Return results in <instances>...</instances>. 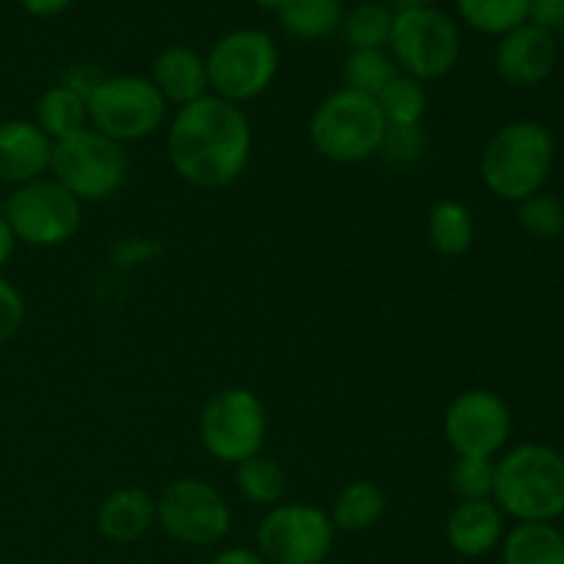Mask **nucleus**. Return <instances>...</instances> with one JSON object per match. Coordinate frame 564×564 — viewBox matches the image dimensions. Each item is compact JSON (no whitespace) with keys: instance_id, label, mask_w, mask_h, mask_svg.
I'll use <instances>...</instances> for the list:
<instances>
[{"instance_id":"33","label":"nucleus","mask_w":564,"mask_h":564,"mask_svg":"<svg viewBox=\"0 0 564 564\" xmlns=\"http://www.w3.org/2000/svg\"><path fill=\"white\" fill-rule=\"evenodd\" d=\"M160 253V242L152 240V237H121L119 242L110 251V259H113L116 268L121 270H132V268H143V264L154 262Z\"/></svg>"},{"instance_id":"26","label":"nucleus","mask_w":564,"mask_h":564,"mask_svg":"<svg viewBox=\"0 0 564 564\" xmlns=\"http://www.w3.org/2000/svg\"><path fill=\"white\" fill-rule=\"evenodd\" d=\"M380 113H383L386 127H413L424 124V116H427V86L416 77L397 75L383 91L375 97Z\"/></svg>"},{"instance_id":"10","label":"nucleus","mask_w":564,"mask_h":564,"mask_svg":"<svg viewBox=\"0 0 564 564\" xmlns=\"http://www.w3.org/2000/svg\"><path fill=\"white\" fill-rule=\"evenodd\" d=\"M6 224L17 242L31 248H58L75 240L83 226V204L53 176L14 187L3 204Z\"/></svg>"},{"instance_id":"13","label":"nucleus","mask_w":564,"mask_h":564,"mask_svg":"<svg viewBox=\"0 0 564 564\" xmlns=\"http://www.w3.org/2000/svg\"><path fill=\"white\" fill-rule=\"evenodd\" d=\"M512 435V411L490 389H466L446 405L444 438L455 457H499Z\"/></svg>"},{"instance_id":"2","label":"nucleus","mask_w":564,"mask_h":564,"mask_svg":"<svg viewBox=\"0 0 564 564\" xmlns=\"http://www.w3.org/2000/svg\"><path fill=\"white\" fill-rule=\"evenodd\" d=\"M494 505L516 523H556L564 516V455L549 444H518L496 457Z\"/></svg>"},{"instance_id":"9","label":"nucleus","mask_w":564,"mask_h":564,"mask_svg":"<svg viewBox=\"0 0 564 564\" xmlns=\"http://www.w3.org/2000/svg\"><path fill=\"white\" fill-rule=\"evenodd\" d=\"M198 438L207 455L224 466L262 455L268 441V408L253 389L226 386L204 402Z\"/></svg>"},{"instance_id":"16","label":"nucleus","mask_w":564,"mask_h":564,"mask_svg":"<svg viewBox=\"0 0 564 564\" xmlns=\"http://www.w3.org/2000/svg\"><path fill=\"white\" fill-rule=\"evenodd\" d=\"M446 543L455 554L466 560L494 554L507 534V518L494 499L482 501H457L446 516Z\"/></svg>"},{"instance_id":"27","label":"nucleus","mask_w":564,"mask_h":564,"mask_svg":"<svg viewBox=\"0 0 564 564\" xmlns=\"http://www.w3.org/2000/svg\"><path fill=\"white\" fill-rule=\"evenodd\" d=\"M455 6L460 20L485 36H505L529 22V0H455Z\"/></svg>"},{"instance_id":"11","label":"nucleus","mask_w":564,"mask_h":564,"mask_svg":"<svg viewBox=\"0 0 564 564\" xmlns=\"http://www.w3.org/2000/svg\"><path fill=\"white\" fill-rule=\"evenodd\" d=\"M336 543L328 512L308 501L270 507L257 529L259 554L268 564H325Z\"/></svg>"},{"instance_id":"20","label":"nucleus","mask_w":564,"mask_h":564,"mask_svg":"<svg viewBox=\"0 0 564 564\" xmlns=\"http://www.w3.org/2000/svg\"><path fill=\"white\" fill-rule=\"evenodd\" d=\"M499 549L501 564H564V532L556 523H516Z\"/></svg>"},{"instance_id":"28","label":"nucleus","mask_w":564,"mask_h":564,"mask_svg":"<svg viewBox=\"0 0 564 564\" xmlns=\"http://www.w3.org/2000/svg\"><path fill=\"white\" fill-rule=\"evenodd\" d=\"M400 75L389 50H350L341 64L345 88H352L367 97H378L394 77Z\"/></svg>"},{"instance_id":"36","label":"nucleus","mask_w":564,"mask_h":564,"mask_svg":"<svg viewBox=\"0 0 564 564\" xmlns=\"http://www.w3.org/2000/svg\"><path fill=\"white\" fill-rule=\"evenodd\" d=\"M209 564H268L257 549H246V545H231V549H220L218 554L209 560Z\"/></svg>"},{"instance_id":"40","label":"nucleus","mask_w":564,"mask_h":564,"mask_svg":"<svg viewBox=\"0 0 564 564\" xmlns=\"http://www.w3.org/2000/svg\"><path fill=\"white\" fill-rule=\"evenodd\" d=\"M402 9H413V6H435L438 0H400Z\"/></svg>"},{"instance_id":"3","label":"nucleus","mask_w":564,"mask_h":564,"mask_svg":"<svg viewBox=\"0 0 564 564\" xmlns=\"http://www.w3.org/2000/svg\"><path fill=\"white\" fill-rule=\"evenodd\" d=\"M556 163V141L540 121L516 119L501 124L479 152V180L496 198L521 204L545 191Z\"/></svg>"},{"instance_id":"39","label":"nucleus","mask_w":564,"mask_h":564,"mask_svg":"<svg viewBox=\"0 0 564 564\" xmlns=\"http://www.w3.org/2000/svg\"><path fill=\"white\" fill-rule=\"evenodd\" d=\"M253 3L262 6V9H268V11H275V14H279V11L286 6V0H253Z\"/></svg>"},{"instance_id":"22","label":"nucleus","mask_w":564,"mask_h":564,"mask_svg":"<svg viewBox=\"0 0 564 564\" xmlns=\"http://www.w3.org/2000/svg\"><path fill=\"white\" fill-rule=\"evenodd\" d=\"M345 11L341 0H286L279 11V25L297 42H323L339 33Z\"/></svg>"},{"instance_id":"31","label":"nucleus","mask_w":564,"mask_h":564,"mask_svg":"<svg viewBox=\"0 0 564 564\" xmlns=\"http://www.w3.org/2000/svg\"><path fill=\"white\" fill-rule=\"evenodd\" d=\"M430 149V135L424 124L413 127H386L383 143H380V158L394 169H413L424 160Z\"/></svg>"},{"instance_id":"8","label":"nucleus","mask_w":564,"mask_h":564,"mask_svg":"<svg viewBox=\"0 0 564 564\" xmlns=\"http://www.w3.org/2000/svg\"><path fill=\"white\" fill-rule=\"evenodd\" d=\"M86 105L88 127L121 147L154 135L169 119V102L143 75H105Z\"/></svg>"},{"instance_id":"25","label":"nucleus","mask_w":564,"mask_h":564,"mask_svg":"<svg viewBox=\"0 0 564 564\" xmlns=\"http://www.w3.org/2000/svg\"><path fill=\"white\" fill-rule=\"evenodd\" d=\"M235 482L242 499L248 505H257L270 510V507L281 505L286 494V474L273 457L253 455L248 460L235 466Z\"/></svg>"},{"instance_id":"14","label":"nucleus","mask_w":564,"mask_h":564,"mask_svg":"<svg viewBox=\"0 0 564 564\" xmlns=\"http://www.w3.org/2000/svg\"><path fill=\"white\" fill-rule=\"evenodd\" d=\"M556 61H560L556 36L532 22H523L499 36L494 53L496 75L510 88H538L554 75Z\"/></svg>"},{"instance_id":"38","label":"nucleus","mask_w":564,"mask_h":564,"mask_svg":"<svg viewBox=\"0 0 564 564\" xmlns=\"http://www.w3.org/2000/svg\"><path fill=\"white\" fill-rule=\"evenodd\" d=\"M14 248H17V237L11 231V226L6 224L3 213H0V270L9 264V259L14 257Z\"/></svg>"},{"instance_id":"30","label":"nucleus","mask_w":564,"mask_h":564,"mask_svg":"<svg viewBox=\"0 0 564 564\" xmlns=\"http://www.w3.org/2000/svg\"><path fill=\"white\" fill-rule=\"evenodd\" d=\"M496 457H455L449 468V490L457 501L494 499Z\"/></svg>"},{"instance_id":"4","label":"nucleus","mask_w":564,"mask_h":564,"mask_svg":"<svg viewBox=\"0 0 564 564\" xmlns=\"http://www.w3.org/2000/svg\"><path fill=\"white\" fill-rule=\"evenodd\" d=\"M386 119L375 97L352 88H336L308 119V143L319 158L339 165L364 163L380 152Z\"/></svg>"},{"instance_id":"29","label":"nucleus","mask_w":564,"mask_h":564,"mask_svg":"<svg viewBox=\"0 0 564 564\" xmlns=\"http://www.w3.org/2000/svg\"><path fill=\"white\" fill-rule=\"evenodd\" d=\"M518 207V226L527 231L532 240L551 242L564 235V202L549 191H540L534 196L523 198Z\"/></svg>"},{"instance_id":"12","label":"nucleus","mask_w":564,"mask_h":564,"mask_svg":"<svg viewBox=\"0 0 564 564\" xmlns=\"http://www.w3.org/2000/svg\"><path fill=\"white\" fill-rule=\"evenodd\" d=\"M158 527L176 543L213 549L229 538L231 507L215 485L182 477L158 496Z\"/></svg>"},{"instance_id":"24","label":"nucleus","mask_w":564,"mask_h":564,"mask_svg":"<svg viewBox=\"0 0 564 564\" xmlns=\"http://www.w3.org/2000/svg\"><path fill=\"white\" fill-rule=\"evenodd\" d=\"M394 14L397 11L380 0H364L345 11L339 33L350 50H389Z\"/></svg>"},{"instance_id":"1","label":"nucleus","mask_w":564,"mask_h":564,"mask_svg":"<svg viewBox=\"0 0 564 564\" xmlns=\"http://www.w3.org/2000/svg\"><path fill=\"white\" fill-rule=\"evenodd\" d=\"M174 174L198 191L229 187L251 163L253 127L246 110L207 94L176 108L165 135Z\"/></svg>"},{"instance_id":"34","label":"nucleus","mask_w":564,"mask_h":564,"mask_svg":"<svg viewBox=\"0 0 564 564\" xmlns=\"http://www.w3.org/2000/svg\"><path fill=\"white\" fill-rule=\"evenodd\" d=\"M529 22L549 33L564 31V0H529Z\"/></svg>"},{"instance_id":"32","label":"nucleus","mask_w":564,"mask_h":564,"mask_svg":"<svg viewBox=\"0 0 564 564\" xmlns=\"http://www.w3.org/2000/svg\"><path fill=\"white\" fill-rule=\"evenodd\" d=\"M22 325H25V297L9 279L0 275V345L14 339Z\"/></svg>"},{"instance_id":"18","label":"nucleus","mask_w":564,"mask_h":564,"mask_svg":"<svg viewBox=\"0 0 564 564\" xmlns=\"http://www.w3.org/2000/svg\"><path fill=\"white\" fill-rule=\"evenodd\" d=\"M149 80L154 83L160 97L169 105H174V108H185V105L196 102V99L209 94L207 61L196 50L185 47V44L160 50Z\"/></svg>"},{"instance_id":"35","label":"nucleus","mask_w":564,"mask_h":564,"mask_svg":"<svg viewBox=\"0 0 564 564\" xmlns=\"http://www.w3.org/2000/svg\"><path fill=\"white\" fill-rule=\"evenodd\" d=\"M102 72L97 69V66H91V64H75V66H69V69L64 72V86L66 88H72V91H77V94H83V97H88V94L94 91V88L99 86V80H102Z\"/></svg>"},{"instance_id":"23","label":"nucleus","mask_w":564,"mask_h":564,"mask_svg":"<svg viewBox=\"0 0 564 564\" xmlns=\"http://www.w3.org/2000/svg\"><path fill=\"white\" fill-rule=\"evenodd\" d=\"M39 130L50 138L53 143L66 141V138L77 135L88 127V105L86 97L72 88H66L64 83L58 86H50L47 91L39 97L36 102V119Z\"/></svg>"},{"instance_id":"37","label":"nucleus","mask_w":564,"mask_h":564,"mask_svg":"<svg viewBox=\"0 0 564 564\" xmlns=\"http://www.w3.org/2000/svg\"><path fill=\"white\" fill-rule=\"evenodd\" d=\"M17 3L33 17H58L64 14L75 0H17Z\"/></svg>"},{"instance_id":"19","label":"nucleus","mask_w":564,"mask_h":564,"mask_svg":"<svg viewBox=\"0 0 564 564\" xmlns=\"http://www.w3.org/2000/svg\"><path fill=\"white\" fill-rule=\"evenodd\" d=\"M386 490L372 479H352L336 494L334 507H330V521L336 532L361 534L378 527L386 516Z\"/></svg>"},{"instance_id":"15","label":"nucleus","mask_w":564,"mask_h":564,"mask_svg":"<svg viewBox=\"0 0 564 564\" xmlns=\"http://www.w3.org/2000/svg\"><path fill=\"white\" fill-rule=\"evenodd\" d=\"M55 143L31 119L0 121V182L11 187L50 176Z\"/></svg>"},{"instance_id":"7","label":"nucleus","mask_w":564,"mask_h":564,"mask_svg":"<svg viewBox=\"0 0 564 564\" xmlns=\"http://www.w3.org/2000/svg\"><path fill=\"white\" fill-rule=\"evenodd\" d=\"M130 165L127 147L86 127L77 135L55 143L50 176L80 204H97L113 198L127 185Z\"/></svg>"},{"instance_id":"21","label":"nucleus","mask_w":564,"mask_h":564,"mask_svg":"<svg viewBox=\"0 0 564 564\" xmlns=\"http://www.w3.org/2000/svg\"><path fill=\"white\" fill-rule=\"evenodd\" d=\"M427 240L441 257H463L477 240L474 213L457 198H441L427 213Z\"/></svg>"},{"instance_id":"6","label":"nucleus","mask_w":564,"mask_h":564,"mask_svg":"<svg viewBox=\"0 0 564 564\" xmlns=\"http://www.w3.org/2000/svg\"><path fill=\"white\" fill-rule=\"evenodd\" d=\"M463 53L460 25L435 6H413L394 14L389 55L408 77L441 80L457 66Z\"/></svg>"},{"instance_id":"5","label":"nucleus","mask_w":564,"mask_h":564,"mask_svg":"<svg viewBox=\"0 0 564 564\" xmlns=\"http://www.w3.org/2000/svg\"><path fill=\"white\" fill-rule=\"evenodd\" d=\"M209 94L226 102L246 105L273 86L281 66L279 44L259 28H237L224 33L204 55Z\"/></svg>"},{"instance_id":"17","label":"nucleus","mask_w":564,"mask_h":564,"mask_svg":"<svg viewBox=\"0 0 564 564\" xmlns=\"http://www.w3.org/2000/svg\"><path fill=\"white\" fill-rule=\"evenodd\" d=\"M94 523L108 543H138L158 527V499L135 485L116 488L99 501Z\"/></svg>"}]
</instances>
